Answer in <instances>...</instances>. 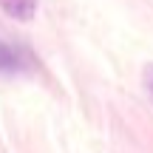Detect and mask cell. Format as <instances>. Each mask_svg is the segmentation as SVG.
Returning a JSON list of instances; mask_svg holds the SVG:
<instances>
[{
	"label": "cell",
	"mask_w": 153,
	"mask_h": 153,
	"mask_svg": "<svg viewBox=\"0 0 153 153\" xmlns=\"http://www.w3.org/2000/svg\"><path fill=\"white\" fill-rule=\"evenodd\" d=\"M34 68H37V57L26 45L0 37V74L3 76H20V74H31Z\"/></svg>",
	"instance_id": "1"
},
{
	"label": "cell",
	"mask_w": 153,
	"mask_h": 153,
	"mask_svg": "<svg viewBox=\"0 0 153 153\" xmlns=\"http://www.w3.org/2000/svg\"><path fill=\"white\" fill-rule=\"evenodd\" d=\"M0 9L20 23H28L37 14V0H0Z\"/></svg>",
	"instance_id": "2"
},
{
	"label": "cell",
	"mask_w": 153,
	"mask_h": 153,
	"mask_svg": "<svg viewBox=\"0 0 153 153\" xmlns=\"http://www.w3.org/2000/svg\"><path fill=\"white\" fill-rule=\"evenodd\" d=\"M145 91H148V97L153 99V65L145 68Z\"/></svg>",
	"instance_id": "3"
}]
</instances>
